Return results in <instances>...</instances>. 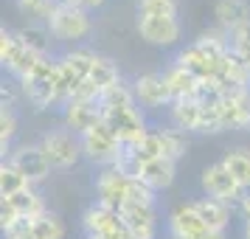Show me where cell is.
<instances>
[{
    "mask_svg": "<svg viewBox=\"0 0 250 239\" xmlns=\"http://www.w3.org/2000/svg\"><path fill=\"white\" fill-rule=\"evenodd\" d=\"M96 51L84 45H76L65 51V54H59L57 57V90L62 96V104L70 102L79 87L84 82L90 79V70H93V62H96Z\"/></svg>",
    "mask_w": 250,
    "mask_h": 239,
    "instance_id": "cell-1",
    "label": "cell"
},
{
    "mask_svg": "<svg viewBox=\"0 0 250 239\" xmlns=\"http://www.w3.org/2000/svg\"><path fill=\"white\" fill-rule=\"evenodd\" d=\"M20 93L25 102L34 110H51V107H62V96L57 90V57H42L37 70L28 79L17 82Z\"/></svg>",
    "mask_w": 250,
    "mask_h": 239,
    "instance_id": "cell-2",
    "label": "cell"
},
{
    "mask_svg": "<svg viewBox=\"0 0 250 239\" xmlns=\"http://www.w3.org/2000/svg\"><path fill=\"white\" fill-rule=\"evenodd\" d=\"M37 147L45 155L48 166L54 172H68L84 158L82 155V138L76 132H70L68 127H54V130L42 132Z\"/></svg>",
    "mask_w": 250,
    "mask_h": 239,
    "instance_id": "cell-3",
    "label": "cell"
},
{
    "mask_svg": "<svg viewBox=\"0 0 250 239\" xmlns=\"http://www.w3.org/2000/svg\"><path fill=\"white\" fill-rule=\"evenodd\" d=\"M48 31L54 40L59 43H84L87 37L93 34V17L84 6H76V3H59L57 12L51 14L48 20Z\"/></svg>",
    "mask_w": 250,
    "mask_h": 239,
    "instance_id": "cell-4",
    "label": "cell"
},
{
    "mask_svg": "<svg viewBox=\"0 0 250 239\" xmlns=\"http://www.w3.org/2000/svg\"><path fill=\"white\" fill-rule=\"evenodd\" d=\"M166 234L169 239H225V231H211L205 225L194 203H177L166 217Z\"/></svg>",
    "mask_w": 250,
    "mask_h": 239,
    "instance_id": "cell-5",
    "label": "cell"
},
{
    "mask_svg": "<svg viewBox=\"0 0 250 239\" xmlns=\"http://www.w3.org/2000/svg\"><path fill=\"white\" fill-rule=\"evenodd\" d=\"M121 152H124V144L115 138V132L104 121L99 127H93L90 132L82 135V155H84V160H90L93 166H99V169L115 166L118 158H121Z\"/></svg>",
    "mask_w": 250,
    "mask_h": 239,
    "instance_id": "cell-6",
    "label": "cell"
},
{
    "mask_svg": "<svg viewBox=\"0 0 250 239\" xmlns=\"http://www.w3.org/2000/svg\"><path fill=\"white\" fill-rule=\"evenodd\" d=\"M102 115H104V124L113 130L115 138H118L124 147L141 144V141L146 138V132L152 130V127L146 124V115H144V110H141V104H135V107L102 110Z\"/></svg>",
    "mask_w": 250,
    "mask_h": 239,
    "instance_id": "cell-7",
    "label": "cell"
},
{
    "mask_svg": "<svg viewBox=\"0 0 250 239\" xmlns=\"http://www.w3.org/2000/svg\"><path fill=\"white\" fill-rule=\"evenodd\" d=\"M200 186H203L205 197H214V200H219V203L230 205L233 211H239L242 200L248 197V192L230 177V172H228L219 160H216V163H208V166L203 169V174H200Z\"/></svg>",
    "mask_w": 250,
    "mask_h": 239,
    "instance_id": "cell-8",
    "label": "cell"
},
{
    "mask_svg": "<svg viewBox=\"0 0 250 239\" xmlns=\"http://www.w3.org/2000/svg\"><path fill=\"white\" fill-rule=\"evenodd\" d=\"M40 59L42 57H37L34 51L25 48V43L17 37V31H9V28L0 31V62H3V68L9 70L17 82L28 79L37 70Z\"/></svg>",
    "mask_w": 250,
    "mask_h": 239,
    "instance_id": "cell-9",
    "label": "cell"
},
{
    "mask_svg": "<svg viewBox=\"0 0 250 239\" xmlns=\"http://www.w3.org/2000/svg\"><path fill=\"white\" fill-rule=\"evenodd\" d=\"M132 90H135V99L144 110H169L171 102H174L163 70L138 73L135 79H132Z\"/></svg>",
    "mask_w": 250,
    "mask_h": 239,
    "instance_id": "cell-10",
    "label": "cell"
},
{
    "mask_svg": "<svg viewBox=\"0 0 250 239\" xmlns=\"http://www.w3.org/2000/svg\"><path fill=\"white\" fill-rule=\"evenodd\" d=\"M129 174L118 172L115 166H104L99 169V174L93 177V186H96V203L110 205L115 211H121L126 205V194H129Z\"/></svg>",
    "mask_w": 250,
    "mask_h": 239,
    "instance_id": "cell-11",
    "label": "cell"
},
{
    "mask_svg": "<svg viewBox=\"0 0 250 239\" xmlns=\"http://www.w3.org/2000/svg\"><path fill=\"white\" fill-rule=\"evenodd\" d=\"M135 28L141 40L155 48H171L183 37L180 17H135Z\"/></svg>",
    "mask_w": 250,
    "mask_h": 239,
    "instance_id": "cell-12",
    "label": "cell"
},
{
    "mask_svg": "<svg viewBox=\"0 0 250 239\" xmlns=\"http://www.w3.org/2000/svg\"><path fill=\"white\" fill-rule=\"evenodd\" d=\"M82 231H84V237H118L126 228L121 219V211L102 203H90L82 214Z\"/></svg>",
    "mask_w": 250,
    "mask_h": 239,
    "instance_id": "cell-13",
    "label": "cell"
},
{
    "mask_svg": "<svg viewBox=\"0 0 250 239\" xmlns=\"http://www.w3.org/2000/svg\"><path fill=\"white\" fill-rule=\"evenodd\" d=\"M104 121L102 115V104L99 102H87V99H70L62 104V127H68L70 132L84 135L90 132L93 127H99Z\"/></svg>",
    "mask_w": 250,
    "mask_h": 239,
    "instance_id": "cell-14",
    "label": "cell"
},
{
    "mask_svg": "<svg viewBox=\"0 0 250 239\" xmlns=\"http://www.w3.org/2000/svg\"><path fill=\"white\" fill-rule=\"evenodd\" d=\"M6 160H9V163H12L14 169L20 172V174H23V177L31 183V186L48 180V174L54 172L51 166H48L45 155L40 152V147H37V144H23V147L12 149Z\"/></svg>",
    "mask_w": 250,
    "mask_h": 239,
    "instance_id": "cell-15",
    "label": "cell"
},
{
    "mask_svg": "<svg viewBox=\"0 0 250 239\" xmlns=\"http://www.w3.org/2000/svg\"><path fill=\"white\" fill-rule=\"evenodd\" d=\"M121 219H124V228L129 231L132 239H155L158 237V208L152 205H124L121 208Z\"/></svg>",
    "mask_w": 250,
    "mask_h": 239,
    "instance_id": "cell-16",
    "label": "cell"
},
{
    "mask_svg": "<svg viewBox=\"0 0 250 239\" xmlns=\"http://www.w3.org/2000/svg\"><path fill=\"white\" fill-rule=\"evenodd\" d=\"M163 76H166V85H169L174 102H183V99H200V96H203V82L197 79L194 73H188L183 65H177V62H169V65L163 68Z\"/></svg>",
    "mask_w": 250,
    "mask_h": 239,
    "instance_id": "cell-17",
    "label": "cell"
},
{
    "mask_svg": "<svg viewBox=\"0 0 250 239\" xmlns=\"http://www.w3.org/2000/svg\"><path fill=\"white\" fill-rule=\"evenodd\" d=\"M219 113L225 130H248L250 127V90L219 96Z\"/></svg>",
    "mask_w": 250,
    "mask_h": 239,
    "instance_id": "cell-18",
    "label": "cell"
},
{
    "mask_svg": "<svg viewBox=\"0 0 250 239\" xmlns=\"http://www.w3.org/2000/svg\"><path fill=\"white\" fill-rule=\"evenodd\" d=\"M169 115V124L177 127L180 132H200V121H203V96L200 99H183V102H174L166 110Z\"/></svg>",
    "mask_w": 250,
    "mask_h": 239,
    "instance_id": "cell-19",
    "label": "cell"
},
{
    "mask_svg": "<svg viewBox=\"0 0 250 239\" xmlns=\"http://www.w3.org/2000/svg\"><path fill=\"white\" fill-rule=\"evenodd\" d=\"M174 174H177V163L169 158H158V160H149V163L138 166V180H144L152 192H158V194L166 192L174 183Z\"/></svg>",
    "mask_w": 250,
    "mask_h": 239,
    "instance_id": "cell-20",
    "label": "cell"
},
{
    "mask_svg": "<svg viewBox=\"0 0 250 239\" xmlns=\"http://www.w3.org/2000/svg\"><path fill=\"white\" fill-rule=\"evenodd\" d=\"M214 17L219 28L225 34H230L233 28H239L250 20V0H216Z\"/></svg>",
    "mask_w": 250,
    "mask_h": 239,
    "instance_id": "cell-21",
    "label": "cell"
},
{
    "mask_svg": "<svg viewBox=\"0 0 250 239\" xmlns=\"http://www.w3.org/2000/svg\"><path fill=\"white\" fill-rule=\"evenodd\" d=\"M191 203H194V208H197L200 219H203L211 231H225V228L230 225V214H233L230 205L219 203V200H214V197H205V194L203 197H194Z\"/></svg>",
    "mask_w": 250,
    "mask_h": 239,
    "instance_id": "cell-22",
    "label": "cell"
},
{
    "mask_svg": "<svg viewBox=\"0 0 250 239\" xmlns=\"http://www.w3.org/2000/svg\"><path fill=\"white\" fill-rule=\"evenodd\" d=\"M219 163L230 172V177H233L245 192H250V149L248 147H228L225 152H222Z\"/></svg>",
    "mask_w": 250,
    "mask_h": 239,
    "instance_id": "cell-23",
    "label": "cell"
},
{
    "mask_svg": "<svg viewBox=\"0 0 250 239\" xmlns=\"http://www.w3.org/2000/svg\"><path fill=\"white\" fill-rule=\"evenodd\" d=\"M23 231L31 239H65V222L54 211H45V214L28 219Z\"/></svg>",
    "mask_w": 250,
    "mask_h": 239,
    "instance_id": "cell-24",
    "label": "cell"
},
{
    "mask_svg": "<svg viewBox=\"0 0 250 239\" xmlns=\"http://www.w3.org/2000/svg\"><path fill=\"white\" fill-rule=\"evenodd\" d=\"M17 37L25 43L28 51H34L37 57H51V31L45 23H25L23 28H17Z\"/></svg>",
    "mask_w": 250,
    "mask_h": 239,
    "instance_id": "cell-25",
    "label": "cell"
},
{
    "mask_svg": "<svg viewBox=\"0 0 250 239\" xmlns=\"http://www.w3.org/2000/svg\"><path fill=\"white\" fill-rule=\"evenodd\" d=\"M96 87L99 93L110 90L113 85H118L121 82V70H118V65H115L110 57H96V62H93V70H90V79H87Z\"/></svg>",
    "mask_w": 250,
    "mask_h": 239,
    "instance_id": "cell-26",
    "label": "cell"
},
{
    "mask_svg": "<svg viewBox=\"0 0 250 239\" xmlns=\"http://www.w3.org/2000/svg\"><path fill=\"white\" fill-rule=\"evenodd\" d=\"M3 200H9V203L14 205V211L23 217V219H34V217L45 214V200H42V194L37 192L34 186H28L25 192L14 194V197H3Z\"/></svg>",
    "mask_w": 250,
    "mask_h": 239,
    "instance_id": "cell-27",
    "label": "cell"
},
{
    "mask_svg": "<svg viewBox=\"0 0 250 239\" xmlns=\"http://www.w3.org/2000/svg\"><path fill=\"white\" fill-rule=\"evenodd\" d=\"M99 104H102V110H115V107H135L138 99H135V90H132V82L121 79L118 85H113L110 90L102 93Z\"/></svg>",
    "mask_w": 250,
    "mask_h": 239,
    "instance_id": "cell-28",
    "label": "cell"
},
{
    "mask_svg": "<svg viewBox=\"0 0 250 239\" xmlns=\"http://www.w3.org/2000/svg\"><path fill=\"white\" fill-rule=\"evenodd\" d=\"M14 6L28 23H48L59 3L57 0H14Z\"/></svg>",
    "mask_w": 250,
    "mask_h": 239,
    "instance_id": "cell-29",
    "label": "cell"
},
{
    "mask_svg": "<svg viewBox=\"0 0 250 239\" xmlns=\"http://www.w3.org/2000/svg\"><path fill=\"white\" fill-rule=\"evenodd\" d=\"M158 130H160V138H163V155L177 163V160L186 155V149H188V135L180 132L177 127H171V124L158 127Z\"/></svg>",
    "mask_w": 250,
    "mask_h": 239,
    "instance_id": "cell-30",
    "label": "cell"
},
{
    "mask_svg": "<svg viewBox=\"0 0 250 239\" xmlns=\"http://www.w3.org/2000/svg\"><path fill=\"white\" fill-rule=\"evenodd\" d=\"M135 17H180L177 0H135Z\"/></svg>",
    "mask_w": 250,
    "mask_h": 239,
    "instance_id": "cell-31",
    "label": "cell"
},
{
    "mask_svg": "<svg viewBox=\"0 0 250 239\" xmlns=\"http://www.w3.org/2000/svg\"><path fill=\"white\" fill-rule=\"evenodd\" d=\"M28 186H31V183L25 180L9 160H3V166H0V197H14V194L25 192Z\"/></svg>",
    "mask_w": 250,
    "mask_h": 239,
    "instance_id": "cell-32",
    "label": "cell"
},
{
    "mask_svg": "<svg viewBox=\"0 0 250 239\" xmlns=\"http://www.w3.org/2000/svg\"><path fill=\"white\" fill-rule=\"evenodd\" d=\"M228 45H230V54L250 68V20L228 34Z\"/></svg>",
    "mask_w": 250,
    "mask_h": 239,
    "instance_id": "cell-33",
    "label": "cell"
},
{
    "mask_svg": "<svg viewBox=\"0 0 250 239\" xmlns=\"http://www.w3.org/2000/svg\"><path fill=\"white\" fill-rule=\"evenodd\" d=\"M17 127H20V121H17L14 107H0V147H3V155L12 147L14 135H17Z\"/></svg>",
    "mask_w": 250,
    "mask_h": 239,
    "instance_id": "cell-34",
    "label": "cell"
},
{
    "mask_svg": "<svg viewBox=\"0 0 250 239\" xmlns=\"http://www.w3.org/2000/svg\"><path fill=\"white\" fill-rule=\"evenodd\" d=\"M126 205H152V208H158V192H152L144 180L132 177L129 180V194H126Z\"/></svg>",
    "mask_w": 250,
    "mask_h": 239,
    "instance_id": "cell-35",
    "label": "cell"
},
{
    "mask_svg": "<svg viewBox=\"0 0 250 239\" xmlns=\"http://www.w3.org/2000/svg\"><path fill=\"white\" fill-rule=\"evenodd\" d=\"M239 217H242L245 222H250V192H248V197L242 200V205H239Z\"/></svg>",
    "mask_w": 250,
    "mask_h": 239,
    "instance_id": "cell-36",
    "label": "cell"
},
{
    "mask_svg": "<svg viewBox=\"0 0 250 239\" xmlns=\"http://www.w3.org/2000/svg\"><path fill=\"white\" fill-rule=\"evenodd\" d=\"M104 3H107V0H79V6H84L87 12H96V9H102Z\"/></svg>",
    "mask_w": 250,
    "mask_h": 239,
    "instance_id": "cell-37",
    "label": "cell"
},
{
    "mask_svg": "<svg viewBox=\"0 0 250 239\" xmlns=\"http://www.w3.org/2000/svg\"><path fill=\"white\" fill-rule=\"evenodd\" d=\"M84 239H132V237H129V231H124V234H118V237H84Z\"/></svg>",
    "mask_w": 250,
    "mask_h": 239,
    "instance_id": "cell-38",
    "label": "cell"
},
{
    "mask_svg": "<svg viewBox=\"0 0 250 239\" xmlns=\"http://www.w3.org/2000/svg\"><path fill=\"white\" fill-rule=\"evenodd\" d=\"M242 239H250V222H245V225H242Z\"/></svg>",
    "mask_w": 250,
    "mask_h": 239,
    "instance_id": "cell-39",
    "label": "cell"
},
{
    "mask_svg": "<svg viewBox=\"0 0 250 239\" xmlns=\"http://www.w3.org/2000/svg\"><path fill=\"white\" fill-rule=\"evenodd\" d=\"M6 239H31V237H28L25 231H20V234H14V237H6Z\"/></svg>",
    "mask_w": 250,
    "mask_h": 239,
    "instance_id": "cell-40",
    "label": "cell"
},
{
    "mask_svg": "<svg viewBox=\"0 0 250 239\" xmlns=\"http://www.w3.org/2000/svg\"><path fill=\"white\" fill-rule=\"evenodd\" d=\"M57 3H76L79 6V0H57Z\"/></svg>",
    "mask_w": 250,
    "mask_h": 239,
    "instance_id": "cell-41",
    "label": "cell"
}]
</instances>
